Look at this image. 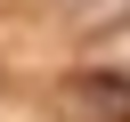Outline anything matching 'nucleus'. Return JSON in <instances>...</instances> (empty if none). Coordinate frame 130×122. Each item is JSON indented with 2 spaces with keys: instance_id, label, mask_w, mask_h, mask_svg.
<instances>
[{
  "instance_id": "f257e3e1",
  "label": "nucleus",
  "mask_w": 130,
  "mask_h": 122,
  "mask_svg": "<svg viewBox=\"0 0 130 122\" xmlns=\"http://www.w3.org/2000/svg\"><path fill=\"white\" fill-rule=\"evenodd\" d=\"M114 16H130L122 0H81V24H114Z\"/></svg>"
},
{
  "instance_id": "f03ea898",
  "label": "nucleus",
  "mask_w": 130,
  "mask_h": 122,
  "mask_svg": "<svg viewBox=\"0 0 130 122\" xmlns=\"http://www.w3.org/2000/svg\"><path fill=\"white\" fill-rule=\"evenodd\" d=\"M106 49H114V57H130V33H122V24H114V33H106Z\"/></svg>"
}]
</instances>
